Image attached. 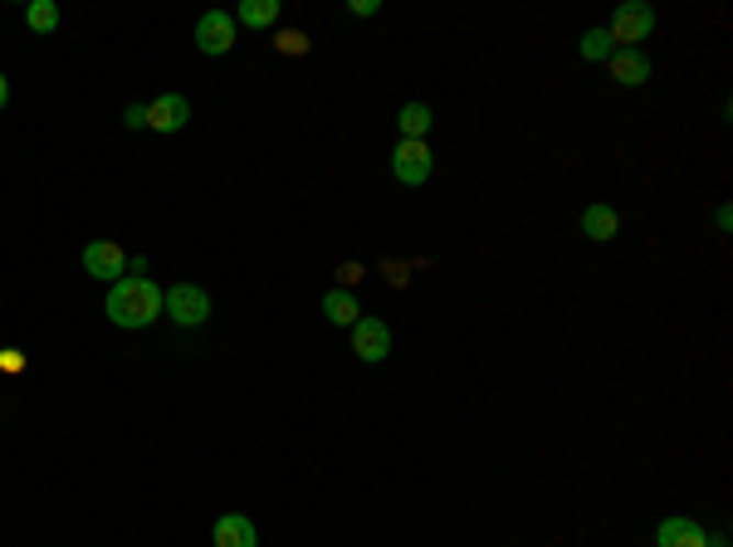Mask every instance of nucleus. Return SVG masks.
Listing matches in <instances>:
<instances>
[{
  "label": "nucleus",
  "instance_id": "obj_1",
  "mask_svg": "<svg viewBox=\"0 0 733 547\" xmlns=\"http://www.w3.org/2000/svg\"><path fill=\"white\" fill-rule=\"evenodd\" d=\"M108 323L127 327V333H137V327H152L162 313V289L152 279H142V274H127V279H118L113 289H108Z\"/></svg>",
  "mask_w": 733,
  "mask_h": 547
},
{
  "label": "nucleus",
  "instance_id": "obj_2",
  "mask_svg": "<svg viewBox=\"0 0 733 547\" xmlns=\"http://www.w3.org/2000/svg\"><path fill=\"white\" fill-rule=\"evenodd\" d=\"M651 30H655V10L641 5V0H626V5L611 10L607 35L617 49H641V40H651Z\"/></svg>",
  "mask_w": 733,
  "mask_h": 547
},
{
  "label": "nucleus",
  "instance_id": "obj_3",
  "mask_svg": "<svg viewBox=\"0 0 733 547\" xmlns=\"http://www.w3.org/2000/svg\"><path fill=\"white\" fill-rule=\"evenodd\" d=\"M162 313L181 327H201L211 319V293H206L201 283H171V289L162 293Z\"/></svg>",
  "mask_w": 733,
  "mask_h": 547
},
{
  "label": "nucleus",
  "instance_id": "obj_4",
  "mask_svg": "<svg viewBox=\"0 0 733 547\" xmlns=\"http://www.w3.org/2000/svg\"><path fill=\"white\" fill-rule=\"evenodd\" d=\"M196 49L211 54V59L235 49V15H230V10H206V15L196 20Z\"/></svg>",
  "mask_w": 733,
  "mask_h": 547
},
{
  "label": "nucleus",
  "instance_id": "obj_5",
  "mask_svg": "<svg viewBox=\"0 0 733 547\" xmlns=\"http://www.w3.org/2000/svg\"><path fill=\"white\" fill-rule=\"evenodd\" d=\"M431 142H397V152H391V177L401 186H425L431 181Z\"/></svg>",
  "mask_w": 733,
  "mask_h": 547
},
{
  "label": "nucleus",
  "instance_id": "obj_6",
  "mask_svg": "<svg viewBox=\"0 0 733 547\" xmlns=\"http://www.w3.org/2000/svg\"><path fill=\"white\" fill-rule=\"evenodd\" d=\"M191 123V98L186 93H157L147 103V127L152 133H181Z\"/></svg>",
  "mask_w": 733,
  "mask_h": 547
},
{
  "label": "nucleus",
  "instance_id": "obj_7",
  "mask_svg": "<svg viewBox=\"0 0 733 547\" xmlns=\"http://www.w3.org/2000/svg\"><path fill=\"white\" fill-rule=\"evenodd\" d=\"M353 353L363 362H387L391 357V327L381 319H357L353 323Z\"/></svg>",
  "mask_w": 733,
  "mask_h": 547
},
{
  "label": "nucleus",
  "instance_id": "obj_8",
  "mask_svg": "<svg viewBox=\"0 0 733 547\" xmlns=\"http://www.w3.org/2000/svg\"><path fill=\"white\" fill-rule=\"evenodd\" d=\"M84 269L103 283H118V274L127 269L123 245H118V239H93V245H84Z\"/></svg>",
  "mask_w": 733,
  "mask_h": 547
},
{
  "label": "nucleus",
  "instance_id": "obj_9",
  "mask_svg": "<svg viewBox=\"0 0 733 547\" xmlns=\"http://www.w3.org/2000/svg\"><path fill=\"white\" fill-rule=\"evenodd\" d=\"M611 79L621 83V89H641L645 79H651V59H645L641 49H611Z\"/></svg>",
  "mask_w": 733,
  "mask_h": 547
},
{
  "label": "nucleus",
  "instance_id": "obj_10",
  "mask_svg": "<svg viewBox=\"0 0 733 547\" xmlns=\"http://www.w3.org/2000/svg\"><path fill=\"white\" fill-rule=\"evenodd\" d=\"M211 538H215V547H259V533L245 513H221L215 528H211Z\"/></svg>",
  "mask_w": 733,
  "mask_h": 547
},
{
  "label": "nucleus",
  "instance_id": "obj_11",
  "mask_svg": "<svg viewBox=\"0 0 733 547\" xmlns=\"http://www.w3.org/2000/svg\"><path fill=\"white\" fill-rule=\"evenodd\" d=\"M655 547H709V533L695 518H665L655 528Z\"/></svg>",
  "mask_w": 733,
  "mask_h": 547
},
{
  "label": "nucleus",
  "instance_id": "obj_12",
  "mask_svg": "<svg viewBox=\"0 0 733 547\" xmlns=\"http://www.w3.org/2000/svg\"><path fill=\"white\" fill-rule=\"evenodd\" d=\"M577 225H582V235L597 239V245H607V239L621 235V215L611 211V205H587V211L577 215Z\"/></svg>",
  "mask_w": 733,
  "mask_h": 547
},
{
  "label": "nucleus",
  "instance_id": "obj_13",
  "mask_svg": "<svg viewBox=\"0 0 733 547\" xmlns=\"http://www.w3.org/2000/svg\"><path fill=\"white\" fill-rule=\"evenodd\" d=\"M323 319L337 323V327H353L357 319H363V309H357L353 289H327V293H323Z\"/></svg>",
  "mask_w": 733,
  "mask_h": 547
},
{
  "label": "nucleus",
  "instance_id": "obj_14",
  "mask_svg": "<svg viewBox=\"0 0 733 547\" xmlns=\"http://www.w3.org/2000/svg\"><path fill=\"white\" fill-rule=\"evenodd\" d=\"M431 123H435L431 103H407V108H401V113H397L401 142H425V137H431Z\"/></svg>",
  "mask_w": 733,
  "mask_h": 547
},
{
  "label": "nucleus",
  "instance_id": "obj_15",
  "mask_svg": "<svg viewBox=\"0 0 733 547\" xmlns=\"http://www.w3.org/2000/svg\"><path fill=\"white\" fill-rule=\"evenodd\" d=\"M279 20V0H240L235 5V25L245 30H269Z\"/></svg>",
  "mask_w": 733,
  "mask_h": 547
},
{
  "label": "nucleus",
  "instance_id": "obj_16",
  "mask_svg": "<svg viewBox=\"0 0 733 547\" xmlns=\"http://www.w3.org/2000/svg\"><path fill=\"white\" fill-rule=\"evenodd\" d=\"M25 25L35 30V35H54V30H59V5H54V0H30Z\"/></svg>",
  "mask_w": 733,
  "mask_h": 547
},
{
  "label": "nucleus",
  "instance_id": "obj_17",
  "mask_svg": "<svg viewBox=\"0 0 733 547\" xmlns=\"http://www.w3.org/2000/svg\"><path fill=\"white\" fill-rule=\"evenodd\" d=\"M611 49H617V45H611L607 25H601V30H587V35L577 40V54H582L587 64H607V59H611Z\"/></svg>",
  "mask_w": 733,
  "mask_h": 547
},
{
  "label": "nucleus",
  "instance_id": "obj_18",
  "mask_svg": "<svg viewBox=\"0 0 733 547\" xmlns=\"http://www.w3.org/2000/svg\"><path fill=\"white\" fill-rule=\"evenodd\" d=\"M279 49L299 59V54H309V35H303V30H279Z\"/></svg>",
  "mask_w": 733,
  "mask_h": 547
},
{
  "label": "nucleus",
  "instance_id": "obj_19",
  "mask_svg": "<svg viewBox=\"0 0 733 547\" xmlns=\"http://www.w3.org/2000/svg\"><path fill=\"white\" fill-rule=\"evenodd\" d=\"M381 10V0H347V15H357V20H371Z\"/></svg>",
  "mask_w": 733,
  "mask_h": 547
},
{
  "label": "nucleus",
  "instance_id": "obj_20",
  "mask_svg": "<svg viewBox=\"0 0 733 547\" xmlns=\"http://www.w3.org/2000/svg\"><path fill=\"white\" fill-rule=\"evenodd\" d=\"M333 279H337V289H353V283L363 279V265H337Z\"/></svg>",
  "mask_w": 733,
  "mask_h": 547
},
{
  "label": "nucleus",
  "instance_id": "obj_21",
  "mask_svg": "<svg viewBox=\"0 0 733 547\" xmlns=\"http://www.w3.org/2000/svg\"><path fill=\"white\" fill-rule=\"evenodd\" d=\"M0 371H25V357H20L15 347H5V353H0Z\"/></svg>",
  "mask_w": 733,
  "mask_h": 547
},
{
  "label": "nucleus",
  "instance_id": "obj_22",
  "mask_svg": "<svg viewBox=\"0 0 733 547\" xmlns=\"http://www.w3.org/2000/svg\"><path fill=\"white\" fill-rule=\"evenodd\" d=\"M123 127H133V133H137V127H147V108H127V113H123Z\"/></svg>",
  "mask_w": 733,
  "mask_h": 547
},
{
  "label": "nucleus",
  "instance_id": "obj_23",
  "mask_svg": "<svg viewBox=\"0 0 733 547\" xmlns=\"http://www.w3.org/2000/svg\"><path fill=\"white\" fill-rule=\"evenodd\" d=\"M381 274H387V283H397V289L411 279V274H407V265H391V259H387V265H381Z\"/></svg>",
  "mask_w": 733,
  "mask_h": 547
},
{
  "label": "nucleus",
  "instance_id": "obj_24",
  "mask_svg": "<svg viewBox=\"0 0 733 547\" xmlns=\"http://www.w3.org/2000/svg\"><path fill=\"white\" fill-rule=\"evenodd\" d=\"M5 103H10V79L0 74V108H5Z\"/></svg>",
  "mask_w": 733,
  "mask_h": 547
}]
</instances>
